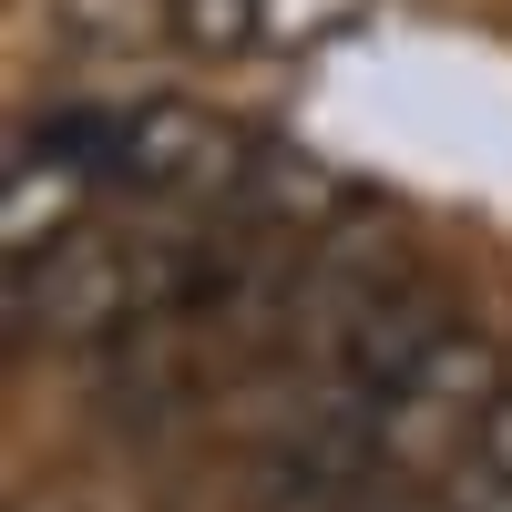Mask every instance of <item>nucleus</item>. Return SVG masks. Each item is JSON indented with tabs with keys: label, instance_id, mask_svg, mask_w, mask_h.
Listing matches in <instances>:
<instances>
[{
	"label": "nucleus",
	"instance_id": "1",
	"mask_svg": "<svg viewBox=\"0 0 512 512\" xmlns=\"http://www.w3.org/2000/svg\"><path fill=\"white\" fill-rule=\"evenodd\" d=\"M226 267H205L195 246L164 236H113V226H72L62 246H41L11 267V328L21 338H72V349H103L123 328H154L185 297H216Z\"/></svg>",
	"mask_w": 512,
	"mask_h": 512
},
{
	"label": "nucleus",
	"instance_id": "2",
	"mask_svg": "<svg viewBox=\"0 0 512 512\" xmlns=\"http://www.w3.org/2000/svg\"><path fill=\"white\" fill-rule=\"evenodd\" d=\"M246 164H256V144L236 134L226 113H205V103H185V93H154V103L123 113V164H113V185L164 195V205H236Z\"/></svg>",
	"mask_w": 512,
	"mask_h": 512
},
{
	"label": "nucleus",
	"instance_id": "3",
	"mask_svg": "<svg viewBox=\"0 0 512 512\" xmlns=\"http://www.w3.org/2000/svg\"><path fill=\"white\" fill-rule=\"evenodd\" d=\"M451 328H461V318L410 277V287H390L379 308H359L349 328H338V369H349V390H359V400H410V390H420V369L441 359V338H451Z\"/></svg>",
	"mask_w": 512,
	"mask_h": 512
},
{
	"label": "nucleus",
	"instance_id": "4",
	"mask_svg": "<svg viewBox=\"0 0 512 512\" xmlns=\"http://www.w3.org/2000/svg\"><path fill=\"white\" fill-rule=\"evenodd\" d=\"M41 21L72 62H134L144 41H175V0H52Z\"/></svg>",
	"mask_w": 512,
	"mask_h": 512
},
{
	"label": "nucleus",
	"instance_id": "5",
	"mask_svg": "<svg viewBox=\"0 0 512 512\" xmlns=\"http://www.w3.org/2000/svg\"><path fill=\"white\" fill-rule=\"evenodd\" d=\"M236 205H246L256 226H318L328 205H338V185L318 175V164H297V154H256L246 185H236Z\"/></svg>",
	"mask_w": 512,
	"mask_h": 512
},
{
	"label": "nucleus",
	"instance_id": "6",
	"mask_svg": "<svg viewBox=\"0 0 512 512\" xmlns=\"http://www.w3.org/2000/svg\"><path fill=\"white\" fill-rule=\"evenodd\" d=\"M175 41L205 62L246 52V41H267V0H175Z\"/></svg>",
	"mask_w": 512,
	"mask_h": 512
},
{
	"label": "nucleus",
	"instance_id": "7",
	"mask_svg": "<svg viewBox=\"0 0 512 512\" xmlns=\"http://www.w3.org/2000/svg\"><path fill=\"white\" fill-rule=\"evenodd\" d=\"M359 21V0H267V41L277 52H318V41H338Z\"/></svg>",
	"mask_w": 512,
	"mask_h": 512
},
{
	"label": "nucleus",
	"instance_id": "8",
	"mask_svg": "<svg viewBox=\"0 0 512 512\" xmlns=\"http://www.w3.org/2000/svg\"><path fill=\"white\" fill-rule=\"evenodd\" d=\"M482 461H492V482L512 492V400H502V410L482 420Z\"/></svg>",
	"mask_w": 512,
	"mask_h": 512
},
{
	"label": "nucleus",
	"instance_id": "9",
	"mask_svg": "<svg viewBox=\"0 0 512 512\" xmlns=\"http://www.w3.org/2000/svg\"><path fill=\"white\" fill-rule=\"evenodd\" d=\"M338 512H431V502H420V492H369V482H359Z\"/></svg>",
	"mask_w": 512,
	"mask_h": 512
},
{
	"label": "nucleus",
	"instance_id": "10",
	"mask_svg": "<svg viewBox=\"0 0 512 512\" xmlns=\"http://www.w3.org/2000/svg\"><path fill=\"white\" fill-rule=\"evenodd\" d=\"M492 512H512V502H492Z\"/></svg>",
	"mask_w": 512,
	"mask_h": 512
}]
</instances>
